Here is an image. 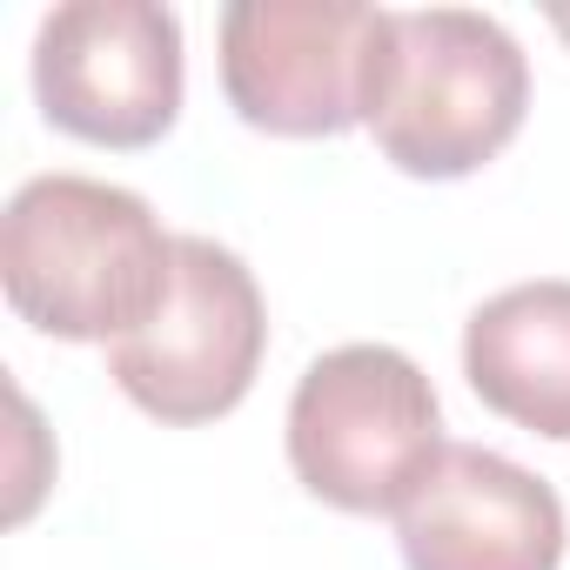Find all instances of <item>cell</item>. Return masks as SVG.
I'll return each mask as SVG.
<instances>
[{
  "label": "cell",
  "instance_id": "7",
  "mask_svg": "<svg viewBox=\"0 0 570 570\" xmlns=\"http://www.w3.org/2000/svg\"><path fill=\"white\" fill-rule=\"evenodd\" d=\"M396 543L410 570H557L570 523L543 476L483 443H450L396 510Z\"/></svg>",
  "mask_w": 570,
  "mask_h": 570
},
{
  "label": "cell",
  "instance_id": "4",
  "mask_svg": "<svg viewBox=\"0 0 570 570\" xmlns=\"http://www.w3.org/2000/svg\"><path fill=\"white\" fill-rule=\"evenodd\" d=\"M268 309L235 248L208 235H175V289L161 316L108 350V376L135 410L168 430L228 416L262 370Z\"/></svg>",
  "mask_w": 570,
  "mask_h": 570
},
{
  "label": "cell",
  "instance_id": "1",
  "mask_svg": "<svg viewBox=\"0 0 570 570\" xmlns=\"http://www.w3.org/2000/svg\"><path fill=\"white\" fill-rule=\"evenodd\" d=\"M0 282L28 330L115 350L161 316L175 289V235L135 188L35 175L0 215Z\"/></svg>",
  "mask_w": 570,
  "mask_h": 570
},
{
  "label": "cell",
  "instance_id": "3",
  "mask_svg": "<svg viewBox=\"0 0 570 570\" xmlns=\"http://www.w3.org/2000/svg\"><path fill=\"white\" fill-rule=\"evenodd\" d=\"M443 403L390 343L316 356L289 396V470L350 517H396L443 456Z\"/></svg>",
  "mask_w": 570,
  "mask_h": 570
},
{
  "label": "cell",
  "instance_id": "2",
  "mask_svg": "<svg viewBox=\"0 0 570 570\" xmlns=\"http://www.w3.org/2000/svg\"><path fill=\"white\" fill-rule=\"evenodd\" d=\"M530 108V61L517 35L470 8H383L363 128L416 181H463L497 161Z\"/></svg>",
  "mask_w": 570,
  "mask_h": 570
},
{
  "label": "cell",
  "instance_id": "6",
  "mask_svg": "<svg viewBox=\"0 0 570 570\" xmlns=\"http://www.w3.org/2000/svg\"><path fill=\"white\" fill-rule=\"evenodd\" d=\"M41 115L95 148H148L181 115V21L155 0H68L35 35Z\"/></svg>",
  "mask_w": 570,
  "mask_h": 570
},
{
  "label": "cell",
  "instance_id": "5",
  "mask_svg": "<svg viewBox=\"0 0 570 570\" xmlns=\"http://www.w3.org/2000/svg\"><path fill=\"white\" fill-rule=\"evenodd\" d=\"M376 28L383 8L356 0H235L222 8V95L262 135H350L363 128Z\"/></svg>",
  "mask_w": 570,
  "mask_h": 570
},
{
  "label": "cell",
  "instance_id": "9",
  "mask_svg": "<svg viewBox=\"0 0 570 570\" xmlns=\"http://www.w3.org/2000/svg\"><path fill=\"white\" fill-rule=\"evenodd\" d=\"M550 28H557V35L570 41V8H557V14H550Z\"/></svg>",
  "mask_w": 570,
  "mask_h": 570
},
{
  "label": "cell",
  "instance_id": "8",
  "mask_svg": "<svg viewBox=\"0 0 570 570\" xmlns=\"http://www.w3.org/2000/svg\"><path fill=\"white\" fill-rule=\"evenodd\" d=\"M463 376L503 423L570 443V282H517L463 323Z\"/></svg>",
  "mask_w": 570,
  "mask_h": 570
}]
</instances>
